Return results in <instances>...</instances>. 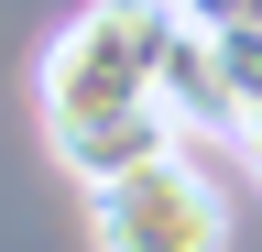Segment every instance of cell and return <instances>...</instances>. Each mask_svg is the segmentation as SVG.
<instances>
[{"instance_id":"1","label":"cell","mask_w":262,"mask_h":252,"mask_svg":"<svg viewBox=\"0 0 262 252\" xmlns=\"http://www.w3.org/2000/svg\"><path fill=\"white\" fill-rule=\"evenodd\" d=\"M164 44H175V0H88L44 44L33 99H44V143L77 186L142 165L186 132L175 99H164Z\"/></svg>"},{"instance_id":"2","label":"cell","mask_w":262,"mask_h":252,"mask_svg":"<svg viewBox=\"0 0 262 252\" xmlns=\"http://www.w3.org/2000/svg\"><path fill=\"white\" fill-rule=\"evenodd\" d=\"M88 241L98 252H229V198L208 186V165L164 143L88 186Z\"/></svg>"},{"instance_id":"3","label":"cell","mask_w":262,"mask_h":252,"mask_svg":"<svg viewBox=\"0 0 262 252\" xmlns=\"http://www.w3.org/2000/svg\"><path fill=\"white\" fill-rule=\"evenodd\" d=\"M175 11L196 22V33H251V22H262V0H175Z\"/></svg>"},{"instance_id":"4","label":"cell","mask_w":262,"mask_h":252,"mask_svg":"<svg viewBox=\"0 0 262 252\" xmlns=\"http://www.w3.org/2000/svg\"><path fill=\"white\" fill-rule=\"evenodd\" d=\"M229 153H241V165L262 176V77L241 88V110H229Z\"/></svg>"}]
</instances>
